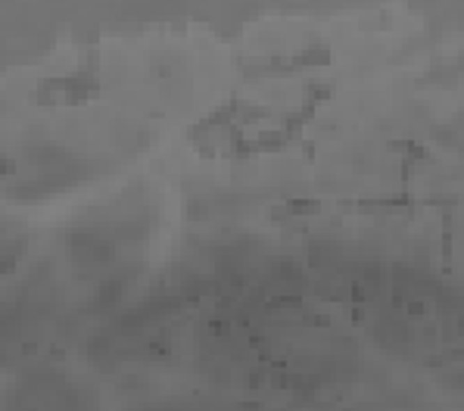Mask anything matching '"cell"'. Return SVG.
Returning <instances> with one entry per match:
<instances>
[{"instance_id": "cell-1", "label": "cell", "mask_w": 464, "mask_h": 411, "mask_svg": "<svg viewBox=\"0 0 464 411\" xmlns=\"http://www.w3.org/2000/svg\"><path fill=\"white\" fill-rule=\"evenodd\" d=\"M122 300V281H106L103 287H97V293H94V306H112V302H118Z\"/></svg>"}]
</instances>
